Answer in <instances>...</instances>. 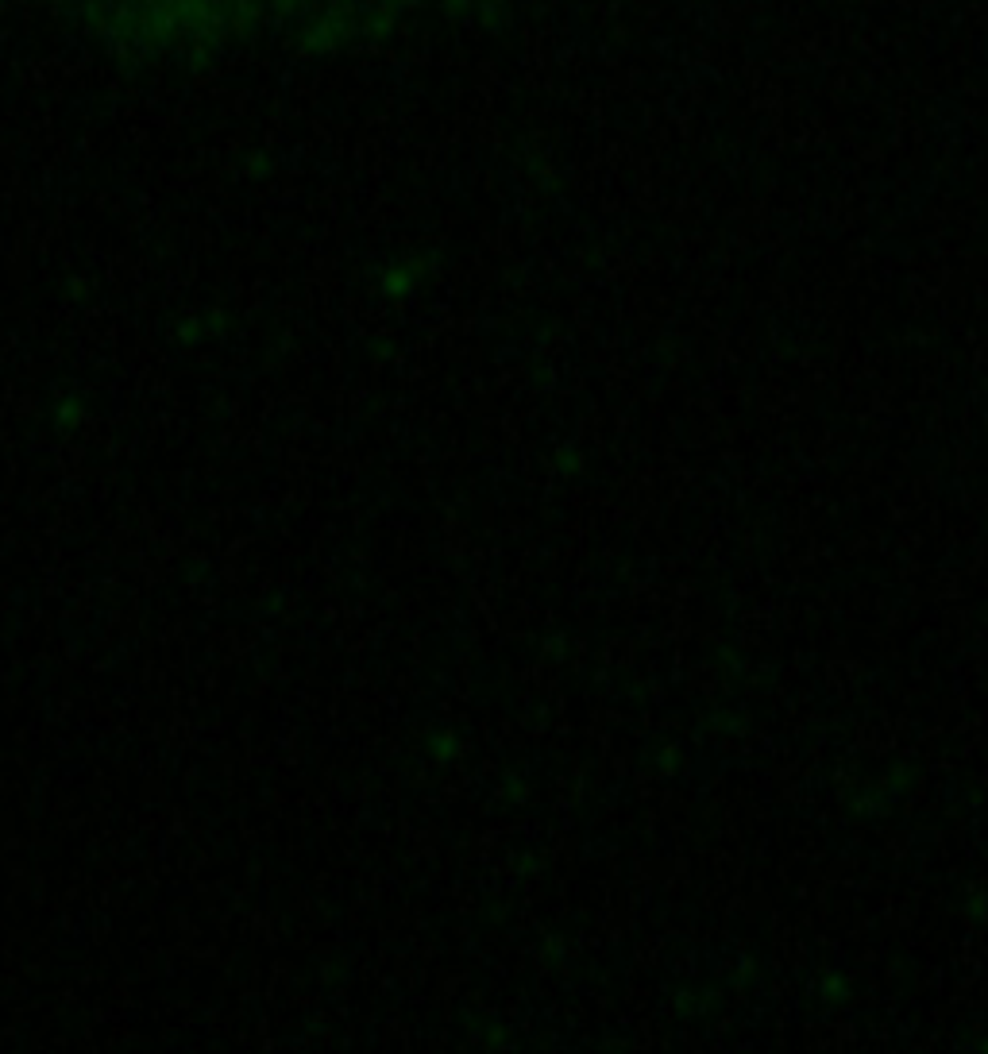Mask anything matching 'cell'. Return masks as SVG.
I'll list each match as a JSON object with an SVG mask.
<instances>
[{"instance_id":"1","label":"cell","mask_w":988,"mask_h":1054,"mask_svg":"<svg viewBox=\"0 0 988 1054\" xmlns=\"http://www.w3.org/2000/svg\"><path fill=\"white\" fill-rule=\"evenodd\" d=\"M421 749H425L437 765H444V761H452V757L460 753V738H456L448 726H437V730H429V734L421 738Z\"/></svg>"},{"instance_id":"2","label":"cell","mask_w":988,"mask_h":1054,"mask_svg":"<svg viewBox=\"0 0 988 1054\" xmlns=\"http://www.w3.org/2000/svg\"><path fill=\"white\" fill-rule=\"evenodd\" d=\"M82 417H85V410H82V402H78V398H62L55 410H51V421H55L62 433L78 429V425H82Z\"/></svg>"}]
</instances>
